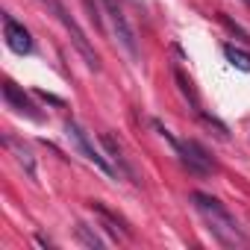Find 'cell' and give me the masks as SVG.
I'll return each mask as SVG.
<instances>
[{"instance_id":"1","label":"cell","mask_w":250,"mask_h":250,"mask_svg":"<svg viewBox=\"0 0 250 250\" xmlns=\"http://www.w3.org/2000/svg\"><path fill=\"white\" fill-rule=\"evenodd\" d=\"M191 200H194L197 212L209 221V229H212V235H215L221 244H227V247H244V244H247L244 229L238 227V221L227 212V206H224L221 200H215V197H209V194H203V191H194Z\"/></svg>"},{"instance_id":"2","label":"cell","mask_w":250,"mask_h":250,"mask_svg":"<svg viewBox=\"0 0 250 250\" xmlns=\"http://www.w3.org/2000/svg\"><path fill=\"white\" fill-rule=\"evenodd\" d=\"M42 3L53 12V18L71 33V42H74V47L83 53V59H85V65L91 68V71H100V56H97V50L91 47V42L85 39V33H83V27L77 24V18L65 9V3H62V0H42Z\"/></svg>"},{"instance_id":"3","label":"cell","mask_w":250,"mask_h":250,"mask_svg":"<svg viewBox=\"0 0 250 250\" xmlns=\"http://www.w3.org/2000/svg\"><path fill=\"white\" fill-rule=\"evenodd\" d=\"M100 3H103V12L109 15V21H112V30H115V36H118V42L124 44V50H127L133 59H139V42H136V30H133V24L127 21V15H124L121 3H118V0H100Z\"/></svg>"},{"instance_id":"4","label":"cell","mask_w":250,"mask_h":250,"mask_svg":"<svg viewBox=\"0 0 250 250\" xmlns=\"http://www.w3.org/2000/svg\"><path fill=\"white\" fill-rule=\"evenodd\" d=\"M177 156L183 159V165L191 171V174H197V177H209L218 165H215V159L206 153V147H200L197 142H177Z\"/></svg>"},{"instance_id":"5","label":"cell","mask_w":250,"mask_h":250,"mask_svg":"<svg viewBox=\"0 0 250 250\" xmlns=\"http://www.w3.org/2000/svg\"><path fill=\"white\" fill-rule=\"evenodd\" d=\"M65 130H68V136L74 139V145H77V150H80V153H83V156H85L88 162H94V165H97V168H100L103 174H109V177L115 174V168H112V165L106 162V156H100V153H97V147L91 145V139H88V133H85V130L80 127V124H77V121H68V124H65Z\"/></svg>"},{"instance_id":"6","label":"cell","mask_w":250,"mask_h":250,"mask_svg":"<svg viewBox=\"0 0 250 250\" xmlns=\"http://www.w3.org/2000/svg\"><path fill=\"white\" fill-rule=\"evenodd\" d=\"M3 39H6L9 50H12V53H18V56H24V53H30V50H33V39H30L27 27H24V24H18L12 15H3Z\"/></svg>"},{"instance_id":"7","label":"cell","mask_w":250,"mask_h":250,"mask_svg":"<svg viewBox=\"0 0 250 250\" xmlns=\"http://www.w3.org/2000/svg\"><path fill=\"white\" fill-rule=\"evenodd\" d=\"M3 97H6V103H9L15 112L27 115L30 121H39V124L44 121V115H42V112L33 106V100H30V97H27V94H24V91H21V88H18L12 80H3Z\"/></svg>"},{"instance_id":"8","label":"cell","mask_w":250,"mask_h":250,"mask_svg":"<svg viewBox=\"0 0 250 250\" xmlns=\"http://www.w3.org/2000/svg\"><path fill=\"white\" fill-rule=\"evenodd\" d=\"M3 145L15 150V156H18V162L24 165V171H27V177H30V180H36V159H33V153H30V150H27L24 145H18V142H15L12 136H3Z\"/></svg>"},{"instance_id":"9","label":"cell","mask_w":250,"mask_h":250,"mask_svg":"<svg viewBox=\"0 0 250 250\" xmlns=\"http://www.w3.org/2000/svg\"><path fill=\"white\" fill-rule=\"evenodd\" d=\"M174 80H177V85H180V91H183V97H186V100L191 103V109H194V112L200 115L203 109H200V97H197V91H194V85H191V80H188V77H186V74H183L180 68L174 71Z\"/></svg>"},{"instance_id":"10","label":"cell","mask_w":250,"mask_h":250,"mask_svg":"<svg viewBox=\"0 0 250 250\" xmlns=\"http://www.w3.org/2000/svg\"><path fill=\"white\" fill-rule=\"evenodd\" d=\"M224 56H227V62H229L232 68H238V71H250V53H244L241 47H235V44H224Z\"/></svg>"},{"instance_id":"11","label":"cell","mask_w":250,"mask_h":250,"mask_svg":"<svg viewBox=\"0 0 250 250\" xmlns=\"http://www.w3.org/2000/svg\"><path fill=\"white\" fill-rule=\"evenodd\" d=\"M100 142H103V147L109 150V156H112V159H118V165H121L124 171H127V174L133 177V171L127 168V162H124V156H121V147H118V142H115V139H112L109 133H103V136H100ZM133 180H136V177H133Z\"/></svg>"},{"instance_id":"12","label":"cell","mask_w":250,"mask_h":250,"mask_svg":"<svg viewBox=\"0 0 250 250\" xmlns=\"http://www.w3.org/2000/svg\"><path fill=\"white\" fill-rule=\"evenodd\" d=\"M77 235L83 238V244H88V247H94V250H100V247H103V238H100L97 232H88V227H85V224H77Z\"/></svg>"},{"instance_id":"13","label":"cell","mask_w":250,"mask_h":250,"mask_svg":"<svg viewBox=\"0 0 250 250\" xmlns=\"http://www.w3.org/2000/svg\"><path fill=\"white\" fill-rule=\"evenodd\" d=\"M218 18H221V24H224V27H227L232 36H238L241 42H247V44H250V36H247V30H241V27H238V24H235V21L227 15V12H218Z\"/></svg>"},{"instance_id":"14","label":"cell","mask_w":250,"mask_h":250,"mask_svg":"<svg viewBox=\"0 0 250 250\" xmlns=\"http://www.w3.org/2000/svg\"><path fill=\"white\" fill-rule=\"evenodd\" d=\"M83 6L88 9V18L94 21V27L103 33V15H100V6H97V0H83Z\"/></svg>"},{"instance_id":"15","label":"cell","mask_w":250,"mask_h":250,"mask_svg":"<svg viewBox=\"0 0 250 250\" xmlns=\"http://www.w3.org/2000/svg\"><path fill=\"white\" fill-rule=\"evenodd\" d=\"M42 100H47V103H53V106H65V100L62 97H56V94H47V91H36Z\"/></svg>"}]
</instances>
